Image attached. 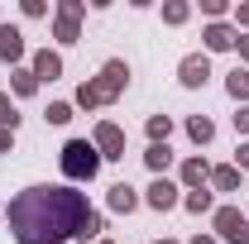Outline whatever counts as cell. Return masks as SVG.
Instances as JSON below:
<instances>
[{
  "label": "cell",
  "mask_w": 249,
  "mask_h": 244,
  "mask_svg": "<svg viewBox=\"0 0 249 244\" xmlns=\"http://www.w3.org/2000/svg\"><path fill=\"white\" fill-rule=\"evenodd\" d=\"M87 196L82 192H72V187H29V192H19L15 201H10V235L19 244H62L67 235L77 240L82 235V225H87Z\"/></svg>",
  "instance_id": "cell-1"
},
{
  "label": "cell",
  "mask_w": 249,
  "mask_h": 244,
  "mask_svg": "<svg viewBox=\"0 0 249 244\" xmlns=\"http://www.w3.org/2000/svg\"><path fill=\"white\" fill-rule=\"evenodd\" d=\"M124 87H129V62H124V58H110L106 67H101V77H91V82H82V87H77V105H82V110L110 105Z\"/></svg>",
  "instance_id": "cell-2"
},
{
  "label": "cell",
  "mask_w": 249,
  "mask_h": 244,
  "mask_svg": "<svg viewBox=\"0 0 249 244\" xmlns=\"http://www.w3.org/2000/svg\"><path fill=\"white\" fill-rule=\"evenodd\" d=\"M62 173H67L72 182H91L96 173H101V153H96V144H87V139H67V144H62Z\"/></svg>",
  "instance_id": "cell-3"
},
{
  "label": "cell",
  "mask_w": 249,
  "mask_h": 244,
  "mask_svg": "<svg viewBox=\"0 0 249 244\" xmlns=\"http://www.w3.org/2000/svg\"><path fill=\"white\" fill-rule=\"evenodd\" d=\"M82 15H87V5H82V0H58L53 38H58V43H77V38H82Z\"/></svg>",
  "instance_id": "cell-4"
},
{
  "label": "cell",
  "mask_w": 249,
  "mask_h": 244,
  "mask_svg": "<svg viewBox=\"0 0 249 244\" xmlns=\"http://www.w3.org/2000/svg\"><path fill=\"white\" fill-rule=\"evenodd\" d=\"M211 220H216V235L225 244H249V220L235 206H220V211H211Z\"/></svg>",
  "instance_id": "cell-5"
},
{
  "label": "cell",
  "mask_w": 249,
  "mask_h": 244,
  "mask_svg": "<svg viewBox=\"0 0 249 244\" xmlns=\"http://www.w3.org/2000/svg\"><path fill=\"white\" fill-rule=\"evenodd\" d=\"M91 144H96L101 158H124V129H120V124H110V120H101Z\"/></svg>",
  "instance_id": "cell-6"
},
{
  "label": "cell",
  "mask_w": 249,
  "mask_h": 244,
  "mask_svg": "<svg viewBox=\"0 0 249 244\" xmlns=\"http://www.w3.org/2000/svg\"><path fill=\"white\" fill-rule=\"evenodd\" d=\"M178 77H182V87H206V77H211V58L206 53H187L182 58V67H178Z\"/></svg>",
  "instance_id": "cell-7"
},
{
  "label": "cell",
  "mask_w": 249,
  "mask_h": 244,
  "mask_svg": "<svg viewBox=\"0 0 249 244\" xmlns=\"http://www.w3.org/2000/svg\"><path fill=\"white\" fill-rule=\"evenodd\" d=\"M201 38H206V48H211V53H225V48H235V43H240V34L230 29L225 19H216V24H206V29H201Z\"/></svg>",
  "instance_id": "cell-8"
},
{
  "label": "cell",
  "mask_w": 249,
  "mask_h": 244,
  "mask_svg": "<svg viewBox=\"0 0 249 244\" xmlns=\"http://www.w3.org/2000/svg\"><path fill=\"white\" fill-rule=\"evenodd\" d=\"M144 201H149L154 211H173L182 196H178V187L168 182V177H154V187H149V196H144Z\"/></svg>",
  "instance_id": "cell-9"
},
{
  "label": "cell",
  "mask_w": 249,
  "mask_h": 244,
  "mask_svg": "<svg viewBox=\"0 0 249 244\" xmlns=\"http://www.w3.org/2000/svg\"><path fill=\"white\" fill-rule=\"evenodd\" d=\"M24 58V34L15 24H0V62H19Z\"/></svg>",
  "instance_id": "cell-10"
},
{
  "label": "cell",
  "mask_w": 249,
  "mask_h": 244,
  "mask_svg": "<svg viewBox=\"0 0 249 244\" xmlns=\"http://www.w3.org/2000/svg\"><path fill=\"white\" fill-rule=\"evenodd\" d=\"M34 77H38V82H53V77H62V58L53 53V48H38V53H34Z\"/></svg>",
  "instance_id": "cell-11"
},
{
  "label": "cell",
  "mask_w": 249,
  "mask_h": 244,
  "mask_svg": "<svg viewBox=\"0 0 249 244\" xmlns=\"http://www.w3.org/2000/svg\"><path fill=\"white\" fill-rule=\"evenodd\" d=\"M182 182L192 187V192L206 187V182H211V163H206V158H187V163H182Z\"/></svg>",
  "instance_id": "cell-12"
},
{
  "label": "cell",
  "mask_w": 249,
  "mask_h": 244,
  "mask_svg": "<svg viewBox=\"0 0 249 244\" xmlns=\"http://www.w3.org/2000/svg\"><path fill=\"white\" fill-rule=\"evenodd\" d=\"M134 206H139V196H134V187H129V182H115V187H110V211L129 215Z\"/></svg>",
  "instance_id": "cell-13"
},
{
  "label": "cell",
  "mask_w": 249,
  "mask_h": 244,
  "mask_svg": "<svg viewBox=\"0 0 249 244\" xmlns=\"http://www.w3.org/2000/svg\"><path fill=\"white\" fill-rule=\"evenodd\" d=\"M10 87H15V96H34V91H38L34 67H15V72H10Z\"/></svg>",
  "instance_id": "cell-14"
},
{
  "label": "cell",
  "mask_w": 249,
  "mask_h": 244,
  "mask_svg": "<svg viewBox=\"0 0 249 244\" xmlns=\"http://www.w3.org/2000/svg\"><path fill=\"white\" fill-rule=\"evenodd\" d=\"M144 163H149V173H168V163H173V149L168 144H149V153H144Z\"/></svg>",
  "instance_id": "cell-15"
},
{
  "label": "cell",
  "mask_w": 249,
  "mask_h": 244,
  "mask_svg": "<svg viewBox=\"0 0 249 244\" xmlns=\"http://www.w3.org/2000/svg\"><path fill=\"white\" fill-rule=\"evenodd\" d=\"M211 187H216V192H235V187H240V168H235V163L211 168Z\"/></svg>",
  "instance_id": "cell-16"
},
{
  "label": "cell",
  "mask_w": 249,
  "mask_h": 244,
  "mask_svg": "<svg viewBox=\"0 0 249 244\" xmlns=\"http://www.w3.org/2000/svg\"><path fill=\"white\" fill-rule=\"evenodd\" d=\"M225 91H230L240 105H245V101H249V67H235V72L225 77Z\"/></svg>",
  "instance_id": "cell-17"
},
{
  "label": "cell",
  "mask_w": 249,
  "mask_h": 244,
  "mask_svg": "<svg viewBox=\"0 0 249 244\" xmlns=\"http://www.w3.org/2000/svg\"><path fill=\"white\" fill-rule=\"evenodd\" d=\"M187 134H192V144H211L216 139V124L206 120V115H192L187 120Z\"/></svg>",
  "instance_id": "cell-18"
},
{
  "label": "cell",
  "mask_w": 249,
  "mask_h": 244,
  "mask_svg": "<svg viewBox=\"0 0 249 244\" xmlns=\"http://www.w3.org/2000/svg\"><path fill=\"white\" fill-rule=\"evenodd\" d=\"M182 206H187L192 215H206V211H216V201H211V192H206V187L187 192V196H182Z\"/></svg>",
  "instance_id": "cell-19"
},
{
  "label": "cell",
  "mask_w": 249,
  "mask_h": 244,
  "mask_svg": "<svg viewBox=\"0 0 249 244\" xmlns=\"http://www.w3.org/2000/svg\"><path fill=\"white\" fill-rule=\"evenodd\" d=\"M187 15H192L187 0H168V5H163V19H168V24H187Z\"/></svg>",
  "instance_id": "cell-20"
},
{
  "label": "cell",
  "mask_w": 249,
  "mask_h": 244,
  "mask_svg": "<svg viewBox=\"0 0 249 244\" xmlns=\"http://www.w3.org/2000/svg\"><path fill=\"white\" fill-rule=\"evenodd\" d=\"M101 230H106V215H101V211H91V215H87V225H82V235H77V240H82V244H87V240H101Z\"/></svg>",
  "instance_id": "cell-21"
},
{
  "label": "cell",
  "mask_w": 249,
  "mask_h": 244,
  "mask_svg": "<svg viewBox=\"0 0 249 244\" xmlns=\"http://www.w3.org/2000/svg\"><path fill=\"white\" fill-rule=\"evenodd\" d=\"M168 134H173V120H168V115H154V120H149V139H154V144H168Z\"/></svg>",
  "instance_id": "cell-22"
},
{
  "label": "cell",
  "mask_w": 249,
  "mask_h": 244,
  "mask_svg": "<svg viewBox=\"0 0 249 244\" xmlns=\"http://www.w3.org/2000/svg\"><path fill=\"white\" fill-rule=\"evenodd\" d=\"M0 124H5V129H15V124H19V110H15V101H10L5 91H0Z\"/></svg>",
  "instance_id": "cell-23"
},
{
  "label": "cell",
  "mask_w": 249,
  "mask_h": 244,
  "mask_svg": "<svg viewBox=\"0 0 249 244\" xmlns=\"http://www.w3.org/2000/svg\"><path fill=\"white\" fill-rule=\"evenodd\" d=\"M43 120H48V124H67V120H72V105H67V101H53Z\"/></svg>",
  "instance_id": "cell-24"
},
{
  "label": "cell",
  "mask_w": 249,
  "mask_h": 244,
  "mask_svg": "<svg viewBox=\"0 0 249 244\" xmlns=\"http://www.w3.org/2000/svg\"><path fill=\"white\" fill-rule=\"evenodd\" d=\"M201 15L216 24V19H225V15H230V5H225V0H201Z\"/></svg>",
  "instance_id": "cell-25"
},
{
  "label": "cell",
  "mask_w": 249,
  "mask_h": 244,
  "mask_svg": "<svg viewBox=\"0 0 249 244\" xmlns=\"http://www.w3.org/2000/svg\"><path fill=\"white\" fill-rule=\"evenodd\" d=\"M24 15H29V19H43V15H48V5H43V0H24Z\"/></svg>",
  "instance_id": "cell-26"
},
{
  "label": "cell",
  "mask_w": 249,
  "mask_h": 244,
  "mask_svg": "<svg viewBox=\"0 0 249 244\" xmlns=\"http://www.w3.org/2000/svg\"><path fill=\"white\" fill-rule=\"evenodd\" d=\"M235 129H240V134H249V105H240V110H235Z\"/></svg>",
  "instance_id": "cell-27"
},
{
  "label": "cell",
  "mask_w": 249,
  "mask_h": 244,
  "mask_svg": "<svg viewBox=\"0 0 249 244\" xmlns=\"http://www.w3.org/2000/svg\"><path fill=\"white\" fill-rule=\"evenodd\" d=\"M235 168H240V173H249V144H240V149H235Z\"/></svg>",
  "instance_id": "cell-28"
},
{
  "label": "cell",
  "mask_w": 249,
  "mask_h": 244,
  "mask_svg": "<svg viewBox=\"0 0 249 244\" xmlns=\"http://www.w3.org/2000/svg\"><path fill=\"white\" fill-rule=\"evenodd\" d=\"M10 139H15V129H5V124H0V153H10Z\"/></svg>",
  "instance_id": "cell-29"
},
{
  "label": "cell",
  "mask_w": 249,
  "mask_h": 244,
  "mask_svg": "<svg viewBox=\"0 0 249 244\" xmlns=\"http://www.w3.org/2000/svg\"><path fill=\"white\" fill-rule=\"evenodd\" d=\"M235 24H240V29H249V5H240V10H235Z\"/></svg>",
  "instance_id": "cell-30"
},
{
  "label": "cell",
  "mask_w": 249,
  "mask_h": 244,
  "mask_svg": "<svg viewBox=\"0 0 249 244\" xmlns=\"http://www.w3.org/2000/svg\"><path fill=\"white\" fill-rule=\"evenodd\" d=\"M235 48H240V58H245V67H249V34L240 38V43H235Z\"/></svg>",
  "instance_id": "cell-31"
},
{
  "label": "cell",
  "mask_w": 249,
  "mask_h": 244,
  "mask_svg": "<svg viewBox=\"0 0 249 244\" xmlns=\"http://www.w3.org/2000/svg\"><path fill=\"white\" fill-rule=\"evenodd\" d=\"M192 244H216V240H211V235H196V240H192Z\"/></svg>",
  "instance_id": "cell-32"
},
{
  "label": "cell",
  "mask_w": 249,
  "mask_h": 244,
  "mask_svg": "<svg viewBox=\"0 0 249 244\" xmlns=\"http://www.w3.org/2000/svg\"><path fill=\"white\" fill-rule=\"evenodd\" d=\"M158 244H178V240H158Z\"/></svg>",
  "instance_id": "cell-33"
},
{
  "label": "cell",
  "mask_w": 249,
  "mask_h": 244,
  "mask_svg": "<svg viewBox=\"0 0 249 244\" xmlns=\"http://www.w3.org/2000/svg\"><path fill=\"white\" fill-rule=\"evenodd\" d=\"M96 244H110V240H96Z\"/></svg>",
  "instance_id": "cell-34"
},
{
  "label": "cell",
  "mask_w": 249,
  "mask_h": 244,
  "mask_svg": "<svg viewBox=\"0 0 249 244\" xmlns=\"http://www.w3.org/2000/svg\"><path fill=\"white\" fill-rule=\"evenodd\" d=\"M0 215H5V211H0Z\"/></svg>",
  "instance_id": "cell-35"
}]
</instances>
